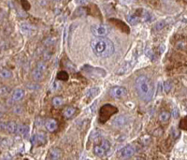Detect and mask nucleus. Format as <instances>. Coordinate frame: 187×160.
Listing matches in <instances>:
<instances>
[{
  "label": "nucleus",
  "instance_id": "f257e3e1",
  "mask_svg": "<svg viewBox=\"0 0 187 160\" xmlns=\"http://www.w3.org/2000/svg\"><path fill=\"white\" fill-rule=\"evenodd\" d=\"M135 87H136L138 96L142 101H151L153 96V93H154V88H153L152 81L148 77L144 75L138 76L135 81Z\"/></svg>",
  "mask_w": 187,
  "mask_h": 160
},
{
  "label": "nucleus",
  "instance_id": "f03ea898",
  "mask_svg": "<svg viewBox=\"0 0 187 160\" xmlns=\"http://www.w3.org/2000/svg\"><path fill=\"white\" fill-rule=\"evenodd\" d=\"M91 48L97 57L107 58L111 56L114 53V45L108 39L96 38L91 41Z\"/></svg>",
  "mask_w": 187,
  "mask_h": 160
},
{
  "label": "nucleus",
  "instance_id": "7ed1b4c3",
  "mask_svg": "<svg viewBox=\"0 0 187 160\" xmlns=\"http://www.w3.org/2000/svg\"><path fill=\"white\" fill-rule=\"evenodd\" d=\"M127 91L123 86H114L110 90V96L113 98H122L125 96Z\"/></svg>",
  "mask_w": 187,
  "mask_h": 160
},
{
  "label": "nucleus",
  "instance_id": "20e7f679",
  "mask_svg": "<svg viewBox=\"0 0 187 160\" xmlns=\"http://www.w3.org/2000/svg\"><path fill=\"white\" fill-rule=\"evenodd\" d=\"M92 32L97 37H105L108 35V28L102 24H96L92 26Z\"/></svg>",
  "mask_w": 187,
  "mask_h": 160
},
{
  "label": "nucleus",
  "instance_id": "39448f33",
  "mask_svg": "<svg viewBox=\"0 0 187 160\" xmlns=\"http://www.w3.org/2000/svg\"><path fill=\"white\" fill-rule=\"evenodd\" d=\"M46 69V66H45L43 63H39L37 66L33 70V78L34 80L36 81H40L43 77V72L44 70Z\"/></svg>",
  "mask_w": 187,
  "mask_h": 160
},
{
  "label": "nucleus",
  "instance_id": "423d86ee",
  "mask_svg": "<svg viewBox=\"0 0 187 160\" xmlns=\"http://www.w3.org/2000/svg\"><path fill=\"white\" fill-rule=\"evenodd\" d=\"M135 154V148L132 145H127L122 150L121 155L123 158H130L131 156H133Z\"/></svg>",
  "mask_w": 187,
  "mask_h": 160
},
{
  "label": "nucleus",
  "instance_id": "0eeeda50",
  "mask_svg": "<svg viewBox=\"0 0 187 160\" xmlns=\"http://www.w3.org/2000/svg\"><path fill=\"white\" fill-rule=\"evenodd\" d=\"M57 122H56V120H54V119H48L47 122H46V124H45V127H46V129L48 130L49 132H54L56 130V128H57Z\"/></svg>",
  "mask_w": 187,
  "mask_h": 160
},
{
  "label": "nucleus",
  "instance_id": "6e6552de",
  "mask_svg": "<svg viewBox=\"0 0 187 160\" xmlns=\"http://www.w3.org/2000/svg\"><path fill=\"white\" fill-rule=\"evenodd\" d=\"M62 151L58 148H54L51 149L48 155V158L49 159H60L62 158Z\"/></svg>",
  "mask_w": 187,
  "mask_h": 160
},
{
  "label": "nucleus",
  "instance_id": "1a4fd4ad",
  "mask_svg": "<svg viewBox=\"0 0 187 160\" xmlns=\"http://www.w3.org/2000/svg\"><path fill=\"white\" fill-rule=\"evenodd\" d=\"M94 154H95L96 156H98V157H102L105 155H106V153L108 152L106 149H105L102 145H96L95 147H94Z\"/></svg>",
  "mask_w": 187,
  "mask_h": 160
},
{
  "label": "nucleus",
  "instance_id": "9d476101",
  "mask_svg": "<svg viewBox=\"0 0 187 160\" xmlns=\"http://www.w3.org/2000/svg\"><path fill=\"white\" fill-rule=\"evenodd\" d=\"M24 92L22 89L20 88H17L16 90L13 92V95H12V99L14 101H20L22 98H24Z\"/></svg>",
  "mask_w": 187,
  "mask_h": 160
},
{
  "label": "nucleus",
  "instance_id": "9b49d317",
  "mask_svg": "<svg viewBox=\"0 0 187 160\" xmlns=\"http://www.w3.org/2000/svg\"><path fill=\"white\" fill-rule=\"evenodd\" d=\"M75 113H76V109L73 107H66L65 110H64L63 111V114H64V116H65L66 118H70V117H72L73 115L75 114Z\"/></svg>",
  "mask_w": 187,
  "mask_h": 160
},
{
  "label": "nucleus",
  "instance_id": "f8f14e48",
  "mask_svg": "<svg viewBox=\"0 0 187 160\" xmlns=\"http://www.w3.org/2000/svg\"><path fill=\"white\" fill-rule=\"evenodd\" d=\"M16 128H17V125L15 124L14 122L7 123L6 131H7L9 133H15V132H16Z\"/></svg>",
  "mask_w": 187,
  "mask_h": 160
},
{
  "label": "nucleus",
  "instance_id": "ddd939ff",
  "mask_svg": "<svg viewBox=\"0 0 187 160\" xmlns=\"http://www.w3.org/2000/svg\"><path fill=\"white\" fill-rule=\"evenodd\" d=\"M11 76H12V73H11L9 69L3 68V69L0 70V78H1V79H4V80L9 79Z\"/></svg>",
  "mask_w": 187,
  "mask_h": 160
},
{
  "label": "nucleus",
  "instance_id": "4468645a",
  "mask_svg": "<svg viewBox=\"0 0 187 160\" xmlns=\"http://www.w3.org/2000/svg\"><path fill=\"white\" fill-rule=\"evenodd\" d=\"M29 130V127L27 125H17V128H16V132L17 134H25L27 133Z\"/></svg>",
  "mask_w": 187,
  "mask_h": 160
},
{
  "label": "nucleus",
  "instance_id": "2eb2a0df",
  "mask_svg": "<svg viewBox=\"0 0 187 160\" xmlns=\"http://www.w3.org/2000/svg\"><path fill=\"white\" fill-rule=\"evenodd\" d=\"M127 21H128V23H130L131 24H137L138 22L140 21V17L138 15H135V14H131V15H128L127 16Z\"/></svg>",
  "mask_w": 187,
  "mask_h": 160
},
{
  "label": "nucleus",
  "instance_id": "dca6fc26",
  "mask_svg": "<svg viewBox=\"0 0 187 160\" xmlns=\"http://www.w3.org/2000/svg\"><path fill=\"white\" fill-rule=\"evenodd\" d=\"M170 113H168V111H162V113H160V115H159V120L161 121V122H163V123H165V122H167L168 120H169V118H170Z\"/></svg>",
  "mask_w": 187,
  "mask_h": 160
},
{
  "label": "nucleus",
  "instance_id": "f3484780",
  "mask_svg": "<svg viewBox=\"0 0 187 160\" xmlns=\"http://www.w3.org/2000/svg\"><path fill=\"white\" fill-rule=\"evenodd\" d=\"M64 100L61 96H54V99H52V105L54 107H60L63 104Z\"/></svg>",
  "mask_w": 187,
  "mask_h": 160
},
{
  "label": "nucleus",
  "instance_id": "a211bd4d",
  "mask_svg": "<svg viewBox=\"0 0 187 160\" xmlns=\"http://www.w3.org/2000/svg\"><path fill=\"white\" fill-rule=\"evenodd\" d=\"M101 145L106 149L107 151H108L110 150V141L108 140H102V142H101Z\"/></svg>",
  "mask_w": 187,
  "mask_h": 160
},
{
  "label": "nucleus",
  "instance_id": "6ab92c4d",
  "mask_svg": "<svg viewBox=\"0 0 187 160\" xmlns=\"http://www.w3.org/2000/svg\"><path fill=\"white\" fill-rule=\"evenodd\" d=\"M165 25V22H159V23H157L156 24V29L157 30H160V29H162Z\"/></svg>",
  "mask_w": 187,
  "mask_h": 160
},
{
  "label": "nucleus",
  "instance_id": "aec40b11",
  "mask_svg": "<svg viewBox=\"0 0 187 160\" xmlns=\"http://www.w3.org/2000/svg\"><path fill=\"white\" fill-rule=\"evenodd\" d=\"M6 126H7V124H5V123H0V130H1V131L6 130Z\"/></svg>",
  "mask_w": 187,
  "mask_h": 160
},
{
  "label": "nucleus",
  "instance_id": "412c9836",
  "mask_svg": "<svg viewBox=\"0 0 187 160\" xmlns=\"http://www.w3.org/2000/svg\"><path fill=\"white\" fill-rule=\"evenodd\" d=\"M169 89H170V84L167 83L166 84H165V90H166V92H168L169 91Z\"/></svg>",
  "mask_w": 187,
  "mask_h": 160
},
{
  "label": "nucleus",
  "instance_id": "4be33fe9",
  "mask_svg": "<svg viewBox=\"0 0 187 160\" xmlns=\"http://www.w3.org/2000/svg\"><path fill=\"white\" fill-rule=\"evenodd\" d=\"M89 1V0H78V3L79 4H86Z\"/></svg>",
  "mask_w": 187,
  "mask_h": 160
},
{
  "label": "nucleus",
  "instance_id": "5701e85b",
  "mask_svg": "<svg viewBox=\"0 0 187 160\" xmlns=\"http://www.w3.org/2000/svg\"><path fill=\"white\" fill-rule=\"evenodd\" d=\"M177 116H178V111L174 110V117H177Z\"/></svg>",
  "mask_w": 187,
  "mask_h": 160
},
{
  "label": "nucleus",
  "instance_id": "b1692460",
  "mask_svg": "<svg viewBox=\"0 0 187 160\" xmlns=\"http://www.w3.org/2000/svg\"><path fill=\"white\" fill-rule=\"evenodd\" d=\"M129 2H132V1H134V0H128Z\"/></svg>",
  "mask_w": 187,
  "mask_h": 160
}]
</instances>
